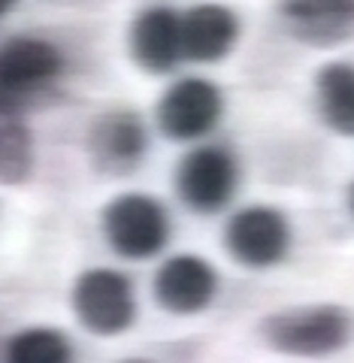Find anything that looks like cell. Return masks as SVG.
<instances>
[{
  "mask_svg": "<svg viewBox=\"0 0 354 363\" xmlns=\"http://www.w3.org/2000/svg\"><path fill=\"white\" fill-rule=\"evenodd\" d=\"M64 55L43 37H9L0 43V106L21 109L61 82Z\"/></svg>",
  "mask_w": 354,
  "mask_h": 363,
  "instance_id": "obj_3",
  "label": "cell"
},
{
  "mask_svg": "<svg viewBox=\"0 0 354 363\" xmlns=\"http://www.w3.org/2000/svg\"><path fill=\"white\" fill-rule=\"evenodd\" d=\"M224 252L245 269H270L291 252V224L272 206H245L224 224Z\"/></svg>",
  "mask_w": 354,
  "mask_h": 363,
  "instance_id": "obj_8",
  "label": "cell"
},
{
  "mask_svg": "<svg viewBox=\"0 0 354 363\" xmlns=\"http://www.w3.org/2000/svg\"><path fill=\"white\" fill-rule=\"evenodd\" d=\"M264 342L288 357H327L348 345L351 315L333 303L294 306L260 321Z\"/></svg>",
  "mask_w": 354,
  "mask_h": 363,
  "instance_id": "obj_1",
  "label": "cell"
},
{
  "mask_svg": "<svg viewBox=\"0 0 354 363\" xmlns=\"http://www.w3.org/2000/svg\"><path fill=\"white\" fill-rule=\"evenodd\" d=\"M16 6V0H0V18H4L6 13H9V9H13Z\"/></svg>",
  "mask_w": 354,
  "mask_h": 363,
  "instance_id": "obj_16",
  "label": "cell"
},
{
  "mask_svg": "<svg viewBox=\"0 0 354 363\" xmlns=\"http://www.w3.org/2000/svg\"><path fill=\"white\" fill-rule=\"evenodd\" d=\"M239 16L224 4H197L182 16V52L191 64H219L239 43Z\"/></svg>",
  "mask_w": 354,
  "mask_h": 363,
  "instance_id": "obj_12",
  "label": "cell"
},
{
  "mask_svg": "<svg viewBox=\"0 0 354 363\" xmlns=\"http://www.w3.org/2000/svg\"><path fill=\"white\" fill-rule=\"evenodd\" d=\"M70 306L76 321L100 339L128 333L136 321L133 281L109 267H91L79 272L70 291Z\"/></svg>",
  "mask_w": 354,
  "mask_h": 363,
  "instance_id": "obj_4",
  "label": "cell"
},
{
  "mask_svg": "<svg viewBox=\"0 0 354 363\" xmlns=\"http://www.w3.org/2000/svg\"><path fill=\"white\" fill-rule=\"evenodd\" d=\"M224 116L221 88L203 76H188L170 85L155 109V121L167 140L200 143L209 136Z\"/></svg>",
  "mask_w": 354,
  "mask_h": 363,
  "instance_id": "obj_7",
  "label": "cell"
},
{
  "mask_svg": "<svg viewBox=\"0 0 354 363\" xmlns=\"http://www.w3.org/2000/svg\"><path fill=\"white\" fill-rule=\"evenodd\" d=\"M152 294L155 303L170 315H200L215 303L219 272L200 255H173L157 267Z\"/></svg>",
  "mask_w": 354,
  "mask_h": 363,
  "instance_id": "obj_9",
  "label": "cell"
},
{
  "mask_svg": "<svg viewBox=\"0 0 354 363\" xmlns=\"http://www.w3.org/2000/svg\"><path fill=\"white\" fill-rule=\"evenodd\" d=\"M315 106L318 116L333 133L354 136V64H324L315 76Z\"/></svg>",
  "mask_w": 354,
  "mask_h": 363,
  "instance_id": "obj_13",
  "label": "cell"
},
{
  "mask_svg": "<svg viewBox=\"0 0 354 363\" xmlns=\"http://www.w3.org/2000/svg\"><path fill=\"white\" fill-rule=\"evenodd\" d=\"M100 230L121 260H152L170 242V212L152 194L124 191L100 212Z\"/></svg>",
  "mask_w": 354,
  "mask_h": 363,
  "instance_id": "obj_2",
  "label": "cell"
},
{
  "mask_svg": "<svg viewBox=\"0 0 354 363\" xmlns=\"http://www.w3.org/2000/svg\"><path fill=\"white\" fill-rule=\"evenodd\" d=\"M91 169L100 179H128L143 167L148 152V130L140 112L106 109L91 121L85 136Z\"/></svg>",
  "mask_w": 354,
  "mask_h": 363,
  "instance_id": "obj_6",
  "label": "cell"
},
{
  "mask_svg": "<svg viewBox=\"0 0 354 363\" xmlns=\"http://www.w3.org/2000/svg\"><path fill=\"white\" fill-rule=\"evenodd\" d=\"M173 185L182 206H188L194 215H219L231 206L239 188L236 155L215 143L197 145L179 157Z\"/></svg>",
  "mask_w": 354,
  "mask_h": 363,
  "instance_id": "obj_5",
  "label": "cell"
},
{
  "mask_svg": "<svg viewBox=\"0 0 354 363\" xmlns=\"http://www.w3.org/2000/svg\"><path fill=\"white\" fill-rule=\"evenodd\" d=\"M131 61L148 76H167L185 61L182 52V16L170 6H148L128 28Z\"/></svg>",
  "mask_w": 354,
  "mask_h": 363,
  "instance_id": "obj_10",
  "label": "cell"
},
{
  "mask_svg": "<svg viewBox=\"0 0 354 363\" xmlns=\"http://www.w3.org/2000/svg\"><path fill=\"white\" fill-rule=\"evenodd\" d=\"M279 16L294 40L315 49L354 37V0H279Z\"/></svg>",
  "mask_w": 354,
  "mask_h": 363,
  "instance_id": "obj_11",
  "label": "cell"
},
{
  "mask_svg": "<svg viewBox=\"0 0 354 363\" xmlns=\"http://www.w3.org/2000/svg\"><path fill=\"white\" fill-rule=\"evenodd\" d=\"M4 357L9 363H67L73 360V342L55 327H28L6 339Z\"/></svg>",
  "mask_w": 354,
  "mask_h": 363,
  "instance_id": "obj_15",
  "label": "cell"
},
{
  "mask_svg": "<svg viewBox=\"0 0 354 363\" xmlns=\"http://www.w3.org/2000/svg\"><path fill=\"white\" fill-rule=\"evenodd\" d=\"M348 209H351V215H354V185H351V191H348Z\"/></svg>",
  "mask_w": 354,
  "mask_h": 363,
  "instance_id": "obj_17",
  "label": "cell"
},
{
  "mask_svg": "<svg viewBox=\"0 0 354 363\" xmlns=\"http://www.w3.org/2000/svg\"><path fill=\"white\" fill-rule=\"evenodd\" d=\"M37 152L21 109L0 106V185L16 188L33 176Z\"/></svg>",
  "mask_w": 354,
  "mask_h": 363,
  "instance_id": "obj_14",
  "label": "cell"
}]
</instances>
